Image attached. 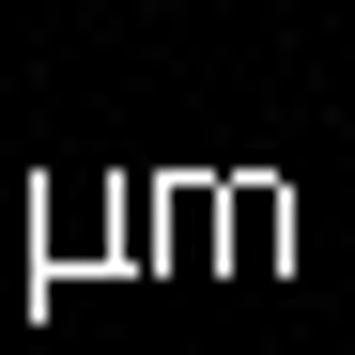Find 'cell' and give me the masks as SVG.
<instances>
[]
</instances>
